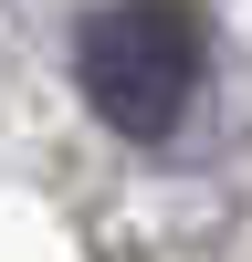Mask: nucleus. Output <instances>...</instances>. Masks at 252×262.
<instances>
[{"label": "nucleus", "instance_id": "obj_1", "mask_svg": "<svg viewBox=\"0 0 252 262\" xmlns=\"http://www.w3.org/2000/svg\"><path fill=\"white\" fill-rule=\"evenodd\" d=\"M200 74H210V32H200V11H179V0H105V11H84V32H74L84 105H95L116 137H137V147H158V137L189 126Z\"/></svg>", "mask_w": 252, "mask_h": 262}]
</instances>
